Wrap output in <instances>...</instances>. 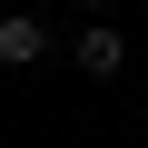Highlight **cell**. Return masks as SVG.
Segmentation results:
<instances>
[{
  "instance_id": "obj_3",
  "label": "cell",
  "mask_w": 148,
  "mask_h": 148,
  "mask_svg": "<svg viewBox=\"0 0 148 148\" xmlns=\"http://www.w3.org/2000/svg\"><path fill=\"white\" fill-rule=\"evenodd\" d=\"M89 10H109V0H89Z\"/></svg>"
},
{
  "instance_id": "obj_1",
  "label": "cell",
  "mask_w": 148,
  "mask_h": 148,
  "mask_svg": "<svg viewBox=\"0 0 148 148\" xmlns=\"http://www.w3.org/2000/svg\"><path fill=\"white\" fill-rule=\"evenodd\" d=\"M40 59H49V30L30 10H10V20H0V69H40Z\"/></svg>"
},
{
  "instance_id": "obj_2",
  "label": "cell",
  "mask_w": 148,
  "mask_h": 148,
  "mask_svg": "<svg viewBox=\"0 0 148 148\" xmlns=\"http://www.w3.org/2000/svg\"><path fill=\"white\" fill-rule=\"evenodd\" d=\"M69 49H79V69H89V79H119V69H128V40H119L109 20H89V30L69 40Z\"/></svg>"
}]
</instances>
